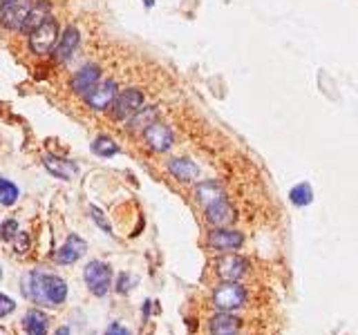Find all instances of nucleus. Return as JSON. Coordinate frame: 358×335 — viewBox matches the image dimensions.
I'll list each match as a JSON object with an SVG mask.
<instances>
[{
	"label": "nucleus",
	"instance_id": "f257e3e1",
	"mask_svg": "<svg viewBox=\"0 0 358 335\" xmlns=\"http://www.w3.org/2000/svg\"><path fill=\"white\" fill-rule=\"evenodd\" d=\"M23 295L32 304L41 306H59L68 297V284L59 275H48L41 271H30L23 277L21 286Z\"/></svg>",
	"mask_w": 358,
	"mask_h": 335
},
{
	"label": "nucleus",
	"instance_id": "f03ea898",
	"mask_svg": "<svg viewBox=\"0 0 358 335\" xmlns=\"http://www.w3.org/2000/svg\"><path fill=\"white\" fill-rule=\"evenodd\" d=\"M246 304V288L240 282H224L213 291V306L222 313H233Z\"/></svg>",
	"mask_w": 358,
	"mask_h": 335
},
{
	"label": "nucleus",
	"instance_id": "7ed1b4c3",
	"mask_svg": "<svg viewBox=\"0 0 358 335\" xmlns=\"http://www.w3.org/2000/svg\"><path fill=\"white\" fill-rule=\"evenodd\" d=\"M83 282L92 295L103 297L108 295L110 286H112V268H110V264L95 259V262H90L83 268Z\"/></svg>",
	"mask_w": 358,
	"mask_h": 335
},
{
	"label": "nucleus",
	"instance_id": "20e7f679",
	"mask_svg": "<svg viewBox=\"0 0 358 335\" xmlns=\"http://www.w3.org/2000/svg\"><path fill=\"white\" fill-rule=\"evenodd\" d=\"M27 39H30V50H32L36 56L52 54L54 50H57L59 39H61L59 23L54 21V18H50V21H45L32 36H27Z\"/></svg>",
	"mask_w": 358,
	"mask_h": 335
},
{
	"label": "nucleus",
	"instance_id": "39448f33",
	"mask_svg": "<svg viewBox=\"0 0 358 335\" xmlns=\"http://www.w3.org/2000/svg\"><path fill=\"white\" fill-rule=\"evenodd\" d=\"M110 110H112V116L117 121H126V119L130 121L137 112L143 110V92L137 88L119 92V97L115 99V103Z\"/></svg>",
	"mask_w": 358,
	"mask_h": 335
},
{
	"label": "nucleus",
	"instance_id": "423d86ee",
	"mask_svg": "<svg viewBox=\"0 0 358 335\" xmlns=\"http://www.w3.org/2000/svg\"><path fill=\"white\" fill-rule=\"evenodd\" d=\"M34 7V0H14L0 12V25L9 32H21Z\"/></svg>",
	"mask_w": 358,
	"mask_h": 335
},
{
	"label": "nucleus",
	"instance_id": "0eeeda50",
	"mask_svg": "<svg viewBox=\"0 0 358 335\" xmlns=\"http://www.w3.org/2000/svg\"><path fill=\"white\" fill-rule=\"evenodd\" d=\"M215 273L219 275V279H224V282H240V279L249 273V262H246L242 255L228 253L215 262Z\"/></svg>",
	"mask_w": 358,
	"mask_h": 335
},
{
	"label": "nucleus",
	"instance_id": "6e6552de",
	"mask_svg": "<svg viewBox=\"0 0 358 335\" xmlns=\"http://www.w3.org/2000/svg\"><path fill=\"white\" fill-rule=\"evenodd\" d=\"M117 97H119L117 83L108 79V81H99V85H97L95 90H90L83 99H86V103H88L92 110L103 112V110H108V108H112V103H115Z\"/></svg>",
	"mask_w": 358,
	"mask_h": 335
},
{
	"label": "nucleus",
	"instance_id": "1a4fd4ad",
	"mask_svg": "<svg viewBox=\"0 0 358 335\" xmlns=\"http://www.w3.org/2000/svg\"><path fill=\"white\" fill-rule=\"evenodd\" d=\"M143 139H146V143H148L150 150H155V152H168L172 143H175L172 130L166 123H159V121H155L152 125L143 130Z\"/></svg>",
	"mask_w": 358,
	"mask_h": 335
},
{
	"label": "nucleus",
	"instance_id": "9d476101",
	"mask_svg": "<svg viewBox=\"0 0 358 335\" xmlns=\"http://www.w3.org/2000/svg\"><path fill=\"white\" fill-rule=\"evenodd\" d=\"M99 81H101V70H99V65H83L74 77H72L70 81V88L74 94H81V97H86L90 90H95L99 85Z\"/></svg>",
	"mask_w": 358,
	"mask_h": 335
},
{
	"label": "nucleus",
	"instance_id": "9b49d317",
	"mask_svg": "<svg viewBox=\"0 0 358 335\" xmlns=\"http://www.w3.org/2000/svg\"><path fill=\"white\" fill-rule=\"evenodd\" d=\"M86 250H88V244H86L83 239H81L79 235H70L66 244H63V246L57 250V255H54V259H57V264L68 266V264L79 262V259L86 255Z\"/></svg>",
	"mask_w": 358,
	"mask_h": 335
},
{
	"label": "nucleus",
	"instance_id": "f8f14e48",
	"mask_svg": "<svg viewBox=\"0 0 358 335\" xmlns=\"http://www.w3.org/2000/svg\"><path fill=\"white\" fill-rule=\"evenodd\" d=\"M242 232L237 230H228V228H215L208 235V246L215 250H235L242 246Z\"/></svg>",
	"mask_w": 358,
	"mask_h": 335
},
{
	"label": "nucleus",
	"instance_id": "ddd939ff",
	"mask_svg": "<svg viewBox=\"0 0 358 335\" xmlns=\"http://www.w3.org/2000/svg\"><path fill=\"white\" fill-rule=\"evenodd\" d=\"M206 219L208 223H213L215 228H226L235 221V208L226 199L215 201L206 208Z\"/></svg>",
	"mask_w": 358,
	"mask_h": 335
},
{
	"label": "nucleus",
	"instance_id": "4468645a",
	"mask_svg": "<svg viewBox=\"0 0 358 335\" xmlns=\"http://www.w3.org/2000/svg\"><path fill=\"white\" fill-rule=\"evenodd\" d=\"M50 18H52V5L48 3V0H36L34 7H32V12H30V16H27V21L23 25L21 34L32 36L45 21H50Z\"/></svg>",
	"mask_w": 358,
	"mask_h": 335
},
{
	"label": "nucleus",
	"instance_id": "2eb2a0df",
	"mask_svg": "<svg viewBox=\"0 0 358 335\" xmlns=\"http://www.w3.org/2000/svg\"><path fill=\"white\" fill-rule=\"evenodd\" d=\"M43 165H45V170H48L50 174H54L57 179H63V181L74 179V176L79 174L77 163H72V161H68V159H61V156H54V154L45 156Z\"/></svg>",
	"mask_w": 358,
	"mask_h": 335
},
{
	"label": "nucleus",
	"instance_id": "dca6fc26",
	"mask_svg": "<svg viewBox=\"0 0 358 335\" xmlns=\"http://www.w3.org/2000/svg\"><path fill=\"white\" fill-rule=\"evenodd\" d=\"M79 43H81V34H79V30H77V27H68V30L61 34L57 50H54V56H57L59 61H68L70 56L77 52Z\"/></svg>",
	"mask_w": 358,
	"mask_h": 335
},
{
	"label": "nucleus",
	"instance_id": "f3484780",
	"mask_svg": "<svg viewBox=\"0 0 358 335\" xmlns=\"http://www.w3.org/2000/svg\"><path fill=\"white\" fill-rule=\"evenodd\" d=\"M168 170L170 174L175 176V179H179L181 183H190L195 181L199 176V168L195 161L190 159H170L168 161Z\"/></svg>",
	"mask_w": 358,
	"mask_h": 335
},
{
	"label": "nucleus",
	"instance_id": "a211bd4d",
	"mask_svg": "<svg viewBox=\"0 0 358 335\" xmlns=\"http://www.w3.org/2000/svg\"><path fill=\"white\" fill-rule=\"evenodd\" d=\"M195 199L204 208H208L210 203L222 201L226 197H224V188L217 181H204V183H199L197 188H195Z\"/></svg>",
	"mask_w": 358,
	"mask_h": 335
},
{
	"label": "nucleus",
	"instance_id": "6ab92c4d",
	"mask_svg": "<svg viewBox=\"0 0 358 335\" xmlns=\"http://www.w3.org/2000/svg\"><path fill=\"white\" fill-rule=\"evenodd\" d=\"M237 331H240V320L233 313L217 311L215 318L210 320V333L213 335H235Z\"/></svg>",
	"mask_w": 358,
	"mask_h": 335
},
{
	"label": "nucleus",
	"instance_id": "aec40b11",
	"mask_svg": "<svg viewBox=\"0 0 358 335\" xmlns=\"http://www.w3.org/2000/svg\"><path fill=\"white\" fill-rule=\"evenodd\" d=\"M23 329L27 335H48V315L39 309H32L25 313Z\"/></svg>",
	"mask_w": 358,
	"mask_h": 335
},
{
	"label": "nucleus",
	"instance_id": "412c9836",
	"mask_svg": "<svg viewBox=\"0 0 358 335\" xmlns=\"http://www.w3.org/2000/svg\"><path fill=\"white\" fill-rule=\"evenodd\" d=\"M92 152H95L97 156H101V159H110V156L119 154V145H117L115 139L101 134V136L95 139V141H92Z\"/></svg>",
	"mask_w": 358,
	"mask_h": 335
},
{
	"label": "nucleus",
	"instance_id": "4be33fe9",
	"mask_svg": "<svg viewBox=\"0 0 358 335\" xmlns=\"http://www.w3.org/2000/svg\"><path fill=\"white\" fill-rule=\"evenodd\" d=\"M289 199H291L293 206H300V208L309 206V203L314 201V190H311V185L307 181H302L289 190Z\"/></svg>",
	"mask_w": 358,
	"mask_h": 335
},
{
	"label": "nucleus",
	"instance_id": "5701e85b",
	"mask_svg": "<svg viewBox=\"0 0 358 335\" xmlns=\"http://www.w3.org/2000/svg\"><path fill=\"white\" fill-rule=\"evenodd\" d=\"M157 108H143V110H139L137 112V114L128 121V128L130 130H139V128H148V125H152L155 123V119H157Z\"/></svg>",
	"mask_w": 358,
	"mask_h": 335
},
{
	"label": "nucleus",
	"instance_id": "b1692460",
	"mask_svg": "<svg viewBox=\"0 0 358 335\" xmlns=\"http://www.w3.org/2000/svg\"><path fill=\"white\" fill-rule=\"evenodd\" d=\"M18 194H21V190H18L16 183L9 179H0V203L3 206H14L18 201Z\"/></svg>",
	"mask_w": 358,
	"mask_h": 335
},
{
	"label": "nucleus",
	"instance_id": "393cba45",
	"mask_svg": "<svg viewBox=\"0 0 358 335\" xmlns=\"http://www.w3.org/2000/svg\"><path fill=\"white\" fill-rule=\"evenodd\" d=\"M12 237H18V221L16 219H5L0 223V239L9 241Z\"/></svg>",
	"mask_w": 358,
	"mask_h": 335
},
{
	"label": "nucleus",
	"instance_id": "a878e982",
	"mask_svg": "<svg viewBox=\"0 0 358 335\" xmlns=\"http://www.w3.org/2000/svg\"><path fill=\"white\" fill-rule=\"evenodd\" d=\"M90 217L97 221V226L103 230V232H108V235H112V226H110V221L103 217V212H101L97 206H90Z\"/></svg>",
	"mask_w": 358,
	"mask_h": 335
},
{
	"label": "nucleus",
	"instance_id": "bb28decb",
	"mask_svg": "<svg viewBox=\"0 0 358 335\" xmlns=\"http://www.w3.org/2000/svg\"><path fill=\"white\" fill-rule=\"evenodd\" d=\"M14 311H16V302L9 295L0 293V318H7V315H12Z\"/></svg>",
	"mask_w": 358,
	"mask_h": 335
},
{
	"label": "nucleus",
	"instance_id": "cd10ccee",
	"mask_svg": "<svg viewBox=\"0 0 358 335\" xmlns=\"http://www.w3.org/2000/svg\"><path fill=\"white\" fill-rule=\"evenodd\" d=\"M132 284V279H130V275H128V273H121V275H119V282H117V291L119 293H128V291H130V286Z\"/></svg>",
	"mask_w": 358,
	"mask_h": 335
},
{
	"label": "nucleus",
	"instance_id": "c85d7f7f",
	"mask_svg": "<svg viewBox=\"0 0 358 335\" xmlns=\"http://www.w3.org/2000/svg\"><path fill=\"white\" fill-rule=\"evenodd\" d=\"M106 335H132V333L128 331L126 327H121V324H119V322H112V324H110V327H108Z\"/></svg>",
	"mask_w": 358,
	"mask_h": 335
},
{
	"label": "nucleus",
	"instance_id": "c756f323",
	"mask_svg": "<svg viewBox=\"0 0 358 335\" xmlns=\"http://www.w3.org/2000/svg\"><path fill=\"white\" fill-rule=\"evenodd\" d=\"M54 335H72V331L68 327H61V329H57V333H54Z\"/></svg>",
	"mask_w": 358,
	"mask_h": 335
},
{
	"label": "nucleus",
	"instance_id": "7c9ffc66",
	"mask_svg": "<svg viewBox=\"0 0 358 335\" xmlns=\"http://www.w3.org/2000/svg\"><path fill=\"white\" fill-rule=\"evenodd\" d=\"M9 3H14V0H0V12H3V9H5Z\"/></svg>",
	"mask_w": 358,
	"mask_h": 335
},
{
	"label": "nucleus",
	"instance_id": "2f4dec72",
	"mask_svg": "<svg viewBox=\"0 0 358 335\" xmlns=\"http://www.w3.org/2000/svg\"><path fill=\"white\" fill-rule=\"evenodd\" d=\"M143 5L146 7H155V0H143Z\"/></svg>",
	"mask_w": 358,
	"mask_h": 335
},
{
	"label": "nucleus",
	"instance_id": "473e14b6",
	"mask_svg": "<svg viewBox=\"0 0 358 335\" xmlns=\"http://www.w3.org/2000/svg\"><path fill=\"white\" fill-rule=\"evenodd\" d=\"M0 277H3V268H0Z\"/></svg>",
	"mask_w": 358,
	"mask_h": 335
},
{
	"label": "nucleus",
	"instance_id": "72a5a7b5",
	"mask_svg": "<svg viewBox=\"0 0 358 335\" xmlns=\"http://www.w3.org/2000/svg\"><path fill=\"white\" fill-rule=\"evenodd\" d=\"M0 179H3V176H0Z\"/></svg>",
	"mask_w": 358,
	"mask_h": 335
},
{
	"label": "nucleus",
	"instance_id": "f704fd0d",
	"mask_svg": "<svg viewBox=\"0 0 358 335\" xmlns=\"http://www.w3.org/2000/svg\"><path fill=\"white\" fill-rule=\"evenodd\" d=\"M235 335H237V333H235Z\"/></svg>",
	"mask_w": 358,
	"mask_h": 335
}]
</instances>
